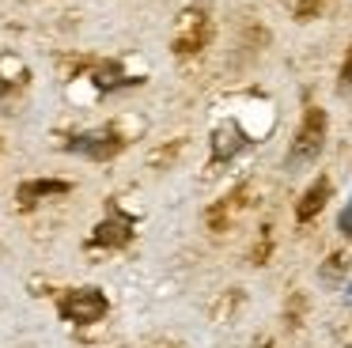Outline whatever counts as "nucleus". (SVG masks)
<instances>
[{"instance_id": "obj_2", "label": "nucleus", "mask_w": 352, "mask_h": 348, "mask_svg": "<svg viewBox=\"0 0 352 348\" xmlns=\"http://www.w3.org/2000/svg\"><path fill=\"white\" fill-rule=\"evenodd\" d=\"M61 314L76 325H91L107 314V295L99 287H76V292L61 295Z\"/></svg>"}, {"instance_id": "obj_8", "label": "nucleus", "mask_w": 352, "mask_h": 348, "mask_svg": "<svg viewBox=\"0 0 352 348\" xmlns=\"http://www.w3.org/2000/svg\"><path fill=\"white\" fill-rule=\"evenodd\" d=\"M337 227H341V235H352V201L341 208V216H337Z\"/></svg>"}, {"instance_id": "obj_7", "label": "nucleus", "mask_w": 352, "mask_h": 348, "mask_svg": "<svg viewBox=\"0 0 352 348\" xmlns=\"http://www.w3.org/2000/svg\"><path fill=\"white\" fill-rule=\"evenodd\" d=\"M337 83H341V91L352 87V45H349V57H344V65H341V76H337Z\"/></svg>"}, {"instance_id": "obj_3", "label": "nucleus", "mask_w": 352, "mask_h": 348, "mask_svg": "<svg viewBox=\"0 0 352 348\" xmlns=\"http://www.w3.org/2000/svg\"><path fill=\"white\" fill-rule=\"evenodd\" d=\"M125 144L118 133H110V129H95V133H80L69 140V151H76V155H87V159H110L118 155Z\"/></svg>"}, {"instance_id": "obj_1", "label": "nucleus", "mask_w": 352, "mask_h": 348, "mask_svg": "<svg viewBox=\"0 0 352 348\" xmlns=\"http://www.w3.org/2000/svg\"><path fill=\"white\" fill-rule=\"evenodd\" d=\"M326 129H329L326 110L311 106V110L303 113V121H299V133H296V140H292L288 155H284V166H288V171H299V166L314 163V159L322 155V144H326Z\"/></svg>"}, {"instance_id": "obj_9", "label": "nucleus", "mask_w": 352, "mask_h": 348, "mask_svg": "<svg viewBox=\"0 0 352 348\" xmlns=\"http://www.w3.org/2000/svg\"><path fill=\"white\" fill-rule=\"evenodd\" d=\"M349 307H352V284H349Z\"/></svg>"}, {"instance_id": "obj_5", "label": "nucleus", "mask_w": 352, "mask_h": 348, "mask_svg": "<svg viewBox=\"0 0 352 348\" xmlns=\"http://www.w3.org/2000/svg\"><path fill=\"white\" fill-rule=\"evenodd\" d=\"M326 197H329V178L322 174V178H314V182H311V189H307V193L299 197V204H296V219H311V216H318L322 204H326Z\"/></svg>"}, {"instance_id": "obj_4", "label": "nucleus", "mask_w": 352, "mask_h": 348, "mask_svg": "<svg viewBox=\"0 0 352 348\" xmlns=\"http://www.w3.org/2000/svg\"><path fill=\"white\" fill-rule=\"evenodd\" d=\"M129 239H133V224L122 219V216H114V219H107V224L95 227L91 246H125Z\"/></svg>"}, {"instance_id": "obj_6", "label": "nucleus", "mask_w": 352, "mask_h": 348, "mask_svg": "<svg viewBox=\"0 0 352 348\" xmlns=\"http://www.w3.org/2000/svg\"><path fill=\"white\" fill-rule=\"evenodd\" d=\"M50 193H69V182H57V178L23 182V186H19V204H27V208H31L38 197H50Z\"/></svg>"}]
</instances>
